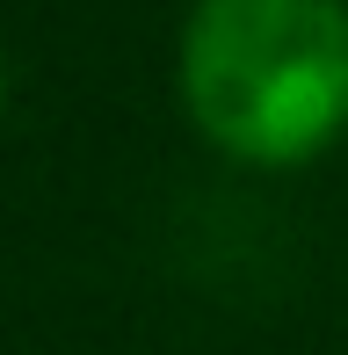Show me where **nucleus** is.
<instances>
[{"mask_svg": "<svg viewBox=\"0 0 348 355\" xmlns=\"http://www.w3.org/2000/svg\"><path fill=\"white\" fill-rule=\"evenodd\" d=\"M8 102H15V73H8V51H0V123H8Z\"/></svg>", "mask_w": 348, "mask_h": 355, "instance_id": "nucleus-2", "label": "nucleus"}, {"mask_svg": "<svg viewBox=\"0 0 348 355\" xmlns=\"http://www.w3.org/2000/svg\"><path fill=\"white\" fill-rule=\"evenodd\" d=\"M167 80L203 153L305 174L348 138V0H189Z\"/></svg>", "mask_w": 348, "mask_h": 355, "instance_id": "nucleus-1", "label": "nucleus"}]
</instances>
